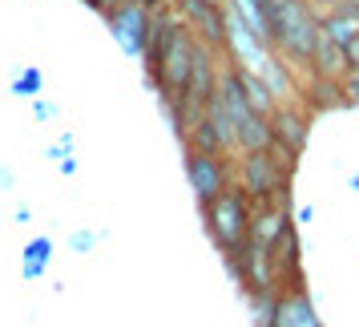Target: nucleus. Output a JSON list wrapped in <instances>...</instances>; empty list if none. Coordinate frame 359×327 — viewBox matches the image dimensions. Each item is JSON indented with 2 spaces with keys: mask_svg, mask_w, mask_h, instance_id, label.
<instances>
[{
  "mask_svg": "<svg viewBox=\"0 0 359 327\" xmlns=\"http://www.w3.org/2000/svg\"><path fill=\"white\" fill-rule=\"evenodd\" d=\"M266 20H271V41L287 57L303 61V65L315 57L323 20L307 8V0H266Z\"/></svg>",
  "mask_w": 359,
  "mask_h": 327,
  "instance_id": "obj_1",
  "label": "nucleus"
},
{
  "mask_svg": "<svg viewBox=\"0 0 359 327\" xmlns=\"http://www.w3.org/2000/svg\"><path fill=\"white\" fill-rule=\"evenodd\" d=\"M218 93H222V105H226V114H230V130H234V146H238V154L271 149V142H275V133H271V117L259 114V109L246 101L234 69H226V73L218 77Z\"/></svg>",
  "mask_w": 359,
  "mask_h": 327,
  "instance_id": "obj_2",
  "label": "nucleus"
},
{
  "mask_svg": "<svg viewBox=\"0 0 359 327\" xmlns=\"http://www.w3.org/2000/svg\"><path fill=\"white\" fill-rule=\"evenodd\" d=\"M206 227H210V239L222 246L226 259H238V251L250 239V202H246L243 186H226L218 198H210L206 206Z\"/></svg>",
  "mask_w": 359,
  "mask_h": 327,
  "instance_id": "obj_3",
  "label": "nucleus"
},
{
  "mask_svg": "<svg viewBox=\"0 0 359 327\" xmlns=\"http://www.w3.org/2000/svg\"><path fill=\"white\" fill-rule=\"evenodd\" d=\"M283 174H287V166L271 158V149H259V154H243V162H238V186H243V194L262 206V202H275L278 186H283Z\"/></svg>",
  "mask_w": 359,
  "mask_h": 327,
  "instance_id": "obj_4",
  "label": "nucleus"
},
{
  "mask_svg": "<svg viewBox=\"0 0 359 327\" xmlns=\"http://www.w3.org/2000/svg\"><path fill=\"white\" fill-rule=\"evenodd\" d=\"M186 178H190V190L198 194V202L206 206L210 198H218L230 182V166L222 154H206V149H190L186 154Z\"/></svg>",
  "mask_w": 359,
  "mask_h": 327,
  "instance_id": "obj_5",
  "label": "nucleus"
},
{
  "mask_svg": "<svg viewBox=\"0 0 359 327\" xmlns=\"http://www.w3.org/2000/svg\"><path fill=\"white\" fill-rule=\"evenodd\" d=\"M109 29H114L117 45L130 53V57H146V45H149V25H154V17H149L146 4H137V0H126V4H117L114 13H109Z\"/></svg>",
  "mask_w": 359,
  "mask_h": 327,
  "instance_id": "obj_6",
  "label": "nucleus"
},
{
  "mask_svg": "<svg viewBox=\"0 0 359 327\" xmlns=\"http://www.w3.org/2000/svg\"><path fill=\"white\" fill-rule=\"evenodd\" d=\"M275 327H323L319 315L311 307V295L303 291V283L294 287H283L275 303Z\"/></svg>",
  "mask_w": 359,
  "mask_h": 327,
  "instance_id": "obj_7",
  "label": "nucleus"
},
{
  "mask_svg": "<svg viewBox=\"0 0 359 327\" xmlns=\"http://www.w3.org/2000/svg\"><path fill=\"white\" fill-rule=\"evenodd\" d=\"M182 13L190 17V33H202L206 45H226V25H222V8L214 0H182Z\"/></svg>",
  "mask_w": 359,
  "mask_h": 327,
  "instance_id": "obj_8",
  "label": "nucleus"
},
{
  "mask_svg": "<svg viewBox=\"0 0 359 327\" xmlns=\"http://www.w3.org/2000/svg\"><path fill=\"white\" fill-rule=\"evenodd\" d=\"M271 133H275V142L271 146L287 149V154H299V149L307 146V117L299 114V109H287V105H275V114H271Z\"/></svg>",
  "mask_w": 359,
  "mask_h": 327,
  "instance_id": "obj_9",
  "label": "nucleus"
},
{
  "mask_svg": "<svg viewBox=\"0 0 359 327\" xmlns=\"http://www.w3.org/2000/svg\"><path fill=\"white\" fill-rule=\"evenodd\" d=\"M234 73H238V85H243L246 101H250V105H255L259 114H266V117L275 114L278 98H275V93H271V89H266V81H262L259 73H246V69H234Z\"/></svg>",
  "mask_w": 359,
  "mask_h": 327,
  "instance_id": "obj_10",
  "label": "nucleus"
},
{
  "mask_svg": "<svg viewBox=\"0 0 359 327\" xmlns=\"http://www.w3.org/2000/svg\"><path fill=\"white\" fill-rule=\"evenodd\" d=\"M262 81H266V89H271L275 98H291L294 93V81L287 77V65H283V61H271L266 73H262Z\"/></svg>",
  "mask_w": 359,
  "mask_h": 327,
  "instance_id": "obj_11",
  "label": "nucleus"
},
{
  "mask_svg": "<svg viewBox=\"0 0 359 327\" xmlns=\"http://www.w3.org/2000/svg\"><path fill=\"white\" fill-rule=\"evenodd\" d=\"M343 93H347V101L359 105V65H347V73H343Z\"/></svg>",
  "mask_w": 359,
  "mask_h": 327,
  "instance_id": "obj_12",
  "label": "nucleus"
},
{
  "mask_svg": "<svg viewBox=\"0 0 359 327\" xmlns=\"http://www.w3.org/2000/svg\"><path fill=\"white\" fill-rule=\"evenodd\" d=\"M36 89H41V73H25V81L17 85V93H25V98H33Z\"/></svg>",
  "mask_w": 359,
  "mask_h": 327,
  "instance_id": "obj_13",
  "label": "nucleus"
},
{
  "mask_svg": "<svg viewBox=\"0 0 359 327\" xmlns=\"http://www.w3.org/2000/svg\"><path fill=\"white\" fill-rule=\"evenodd\" d=\"M137 4H146V8H154V4H165V0H137Z\"/></svg>",
  "mask_w": 359,
  "mask_h": 327,
  "instance_id": "obj_14",
  "label": "nucleus"
},
{
  "mask_svg": "<svg viewBox=\"0 0 359 327\" xmlns=\"http://www.w3.org/2000/svg\"><path fill=\"white\" fill-rule=\"evenodd\" d=\"M351 186H355V190H359V174H355V178H351Z\"/></svg>",
  "mask_w": 359,
  "mask_h": 327,
  "instance_id": "obj_15",
  "label": "nucleus"
},
{
  "mask_svg": "<svg viewBox=\"0 0 359 327\" xmlns=\"http://www.w3.org/2000/svg\"><path fill=\"white\" fill-rule=\"evenodd\" d=\"M331 4H351V0H331Z\"/></svg>",
  "mask_w": 359,
  "mask_h": 327,
  "instance_id": "obj_16",
  "label": "nucleus"
},
{
  "mask_svg": "<svg viewBox=\"0 0 359 327\" xmlns=\"http://www.w3.org/2000/svg\"><path fill=\"white\" fill-rule=\"evenodd\" d=\"M351 4H355V8H359V0H351Z\"/></svg>",
  "mask_w": 359,
  "mask_h": 327,
  "instance_id": "obj_17",
  "label": "nucleus"
}]
</instances>
